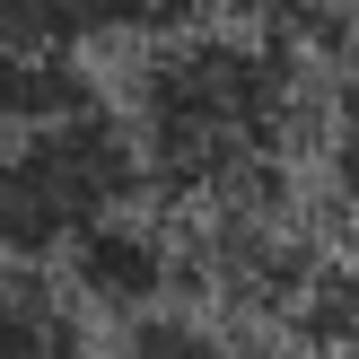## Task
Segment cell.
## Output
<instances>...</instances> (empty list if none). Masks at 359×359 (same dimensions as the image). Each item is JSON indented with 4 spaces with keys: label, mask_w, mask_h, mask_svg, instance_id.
<instances>
[{
    "label": "cell",
    "mask_w": 359,
    "mask_h": 359,
    "mask_svg": "<svg viewBox=\"0 0 359 359\" xmlns=\"http://www.w3.org/2000/svg\"><path fill=\"white\" fill-rule=\"evenodd\" d=\"M140 184H149L140 140L105 105L70 123H35V132H0V263L18 272L70 263L105 219L132 210Z\"/></svg>",
    "instance_id": "7a4b0ae2"
},
{
    "label": "cell",
    "mask_w": 359,
    "mask_h": 359,
    "mask_svg": "<svg viewBox=\"0 0 359 359\" xmlns=\"http://www.w3.org/2000/svg\"><path fill=\"white\" fill-rule=\"evenodd\" d=\"M105 359H237V351H228V333H210L202 316L158 307V316H140V325H114V351Z\"/></svg>",
    "instance_id": "8992f818"
},
{
    "label": "cell",
    "mask_w": 359,
    "mask_h": 359,
    "mask_svg": "<svg viewBox=\"0 0 359 359\" xmlns=\"http://www.w3.org/2000/svg\"><path fill=\"white\" fill-rule=\"evenodd\" d=\"M290 132V53L245 27H184L132 79V140L149 184L245 202Z\"/></svg>",
    "instance_id": "6da1fadb"
},
{
    "label": "cell",
    "mask_w": 359,
    "mask_h": 359,
    "mask_svg": "<svg viewBox=\"0 0 359 359\" xmlns=\"http://www.w3.org/2000/svg\"><path fill=\"white\" fill-rule=\"evenodd\" d=\"M62 272H70V290H79L105 325H140V316L175 307V245L158 237V219H140V210L105 219Z\"/></svg>",
    "instance_id": "3957f363"
},
{
    "label": "cell",
    "mask_w": 359,
    "mask_h": 359,
    "mask_svg": "<svg viewBox=\"0 0 359 359\" xmlns=\"http://www.w3.org/2000/svg\"><path fill=\"white\" fill-rule=\"evenodd\" d=\"M0 359H70L44 280L18 272V263H0Z\"/></svg>",
    "instance_id": "5b68a950"
},
{
    "label": "cell",
    "mask_w": 359,
    "mask_h": 359,
    "mask_svg": "<svg viewBox=\"0 0 359 359\" xmlns=\"http://www.w3.org/2000/svg\"><path fill=\"white\" fill-rule=\"evenodd\" d=\"M62 18H70V35H79L88 53L97 44H167V35H184V27H202V0H62Z\"/></svg>",
    "instance_id": "277c9868"
}]
</instances>
